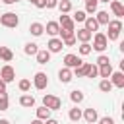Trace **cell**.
<instances>
[{
	"mask_svg": "<svg viewBox=\"0 0 124 124\" xmlns=\"http://www.w3.org/2000/svg\"><path fill=\"white\" fill-rule=\"evenodd\" d=\"M91 39H93V45H91V48H93V50H97V52L107 50V46H108V39H107V35H105V33L95 31V35H93Z\"/></svg>",
	"mask_w": 124,
	"mask_h": 124,
	"instance_id": "cell-1",
	"label": "cell"
},
{
	"mask_svg": "<svg viewBox=\"0 0 124 124\" xmlns=\"http://www.w3.org/2000/svg\"><path fill=\"white\" fill-rule=\"evenodd\" d=\"M107 27H108L107 39H108V41H116L118 35H120V31H122V21H120V19H110V21L107 23Z\"/></svg>",
	"mask_w": 124,
	"mask_h": 124,
	"instance_id": "cell-2",
	"label": "cell"
},
{
	"mask_svg": "<svg viewBox=\"0 0 124 124\" xmlns=\"http://www.w3.org/2000/svg\"><path fill=\"white\" fill-rule=\"evenodd\" d=\"M43 105H45L46 108H50V110H60V108H62V99L56 97V95L46 93V95L43 97Z\"/></svg>",
	"mask_w": 124,
	"mask_h": 124,
	"instance_id": "cell-3",
	"label": "cell"
},
{
	"mask_svg": "<svg viewBox=\"0 0 124 124\" xmlns=\"http://www.w3.org/2000/svg\"><path fill=\"white\" fill-rule=\"evenodd\" d=\"M0 23H2L4 27H8V29H14V27L19 25V17H17L14 12H6V14L0 16Z\"/></svg>",
	"mask_w": 124,
	"mask_h": 124,
	"instance_id": "cell-4",
	"label": "cell"
},
{
	"mask_svg": "<svg viewBox=\"0 0 124 124\" xmlns=\"http://www.w3.org/2000/svg\"><path fill=\"white\" fill-rule=\"evenodd\" d=\"M60 41H62L64 46H74V45L78 43L76 31H64V29H60Z\"/></svg>",
	"mask_w": 124,
	"mask_h": 124,
	"instance_id": "cell-5",
	"label": "cell"
},
{
	"mask_svg": "<svg viewBox=\"0 0 124 124\" xmlns=\"http://www.w3.org/2000/svg\"><path fill=\"white\" fill-rule=\"evenodd\" d=\"M33 85H35V89H39V91L46 89V85H48L46 74H45V72H37V74L33 76Z\"/></svg>",
	"mask_w": 124,
	"mask_h": 124,
	"instance_id": "cell-6",
	"label": "cell"
},
{
	"mask_svg": "<svg viewBox=\"0 0 124 124\" xmlns=\"http://www.w3.org/2000/svg\"><path fill=\"white\" fill-rule=\"evenodd\" d=\"M81 64H83V60H81V56H78V54H66V56H64V66L70 68V70H74V68H78V66H81Z\"/></svg>",
	"mask_w": 124,
	"mask_h": 124,
	"instance_id": "cell-7",
	"label": "cell"
},
{
	"mask_svg": "<svg viewBox=\"0 0 124 124\" xmlns=\"http://www.w3.org/2000/svg\"><path fill=\"white\" fill-rule=\"evenodd\" d=\"M0 79H4L6 83H12V81L16 79V70H14L10 64L2 66V70H0Z\"/></svg>",
	"mask_w": 124,
	"mask_h": 124,
	"instance_id": "cell-8",
	"label": "cell"
},
{
	"mask_svg": "<svg viewBox=\"0 0 124 124\" xmlns=\"http://www.w3.org/2000/svg\"><path fill=\"white\" fill-rule=\"evenodd\" d=\"M58 25H60V29H64V31H74V29H76V23H74V19H72L70 16H66V14H62V16H60V21H58Z\"/></svg>",
	"mask_w": 124,
	"mask_h": 124,
	"instance_id": "cell-9",
	"label": "cell"
},
{
	"mask_svg": "<svg viewBox=\"0 0 124 124\" xmlns=\"http://www.w3.org/2000/svg\"><path fill=\"white\" fill-rule=\"evenodd\" d=\"M64 48V45H62V41L58 39V37H50V41L46 43V50L52 54V52H60Z\"/></svg>",
	"mask_w": 124,
	"mask_h": 124,
	"instance_id": "cell-10",
	"label": "cell"
},
{
	"mask_svg": "<svg viewBox=\"0 0 124 124\" xmlns=\"http://www.w3.org/2000/svg\"><path fill=\"white\" fill-rule=\"evenodd\" d=\"M81 118H85V122L87 124H95L97 120H99V114H97V108H85L83 112H81Z\"/></svg>",
	"mask_w": 124,
	"mask_h": 124,
	"instance_id": "cell-11",
	"label": "cell"
},
{
	"mask_svg": "<svg viewBox=\"0 0 124 124\" xmlns=\"http://www.w3.org/2000/svg\"><path fill=\"white\" fill-rule=\"evenodd\" d=\"M108 79H110L112 87H124V74H122V70L120 72H112Z\"/></svg>",
	"mask_w": 124,
	"mask_h": 124,
	"instance_id": "cell-12",
	"label": "cell"
},
{
	"mask_svg": "<svg viewBox=\"0 0 124 124\" xmlns=\"http://www.w3.org/2000/svg\"><path fill=\"white\" fill-rule=\"evenodd\" d=\"M108 4H110V10H112V14L116 16V19H120V17L124 16V6H122V2H118V0H110Z\"/></svg>",
	"mask_w": 124,
	"mask_h": 124,
	"instance_id": "cell-13",
	"label": "cell"
},
{
	"mask_svg": "<svg viewBox=\"0 0 124 124\" xmlns=\"http://www.w3.org/2000/svg\"><path fill=\"white\" fill-rule=\"evenodd\" d=\"M58 79L62 81V83H70L72 79H74V74H72V70L70 68H60V72H58Z\"/></svg>",
	"mask_w": 124,
	"mask_h": 124,
	"instance_id": "cell-14",
	"label": "cell"
},
{
	"mask_svg": "<svg viewBox=\"0 0 124 124\" xmlns=\"http://www.w3.org/2000/svg\"><path fill=\"white\" fill-rule=\"evenodd\" d=\"M91 37H93V33H91V31H87L85 27L78 29V33H76V39H78L79 43H89V41H91Z\"/></svg>",
	"mask_w": 124,
	"mask_h": 124,
	"instance_id": "cell-15",
	"label": "cell"
},
{
	"mask_svg": "<svg viewBox=\"0 0 124 124\" xmlns=\"http://www.w3.org/2000/svg\"><path fill=\"white\" fill-rule=\"evenodd\" d=\"M35 58H37V64H46V62H50V52L46 48H39Z\"/></svg>",
	"mask_w": 124,
	"mask_h": 124,
	"instance_id": "cell-16",
	"label": "cell"
},
{
	"mask_svg": "<svg viewBox=\"0 0 124 124\" xmlns=\"http://www.w3.org/2000/svg\"><path fill=\"white\" fill-rule=\"evenodd\" d=\"M45 31H46L50 37H58V35H60V25H58V21H48L46 27H45Z\"/></svg>",
	"mask_w": 124,
	"mask_h": 124,
	"instance_id": "cell-17",
	"label": "cell"
},
{
	"mask_svg": "<svg viewBox=\"0 0 124 124\" xmlns=\"http://www.w3.org/2000/svg\"><path fill=\"white\" fill-rule=\"evenodd\" d=\"M83 23H85V29H87V31H91V33H93V31H99V23H97L95 16H87Z\"/></svg>",
	"mask_w": 124,
	"mask_h": 124,
	"instance_id": "cell-18",
	"label": "cell"
},
{
	"mask_svg": "<svg viewBox=\"0 0 124 124\" xmlns=\"http://www.w3.org/2000/svg\"><path fill=\"white\" fill-rule=\"evenodd\" d=\"M95 14H97V16H95V19H97V23H99V25H107V23L110 21L108 12H105V10H97Z\"/></svg>",
	"mask_w": 124,
	"mask_h": 124,
	"instance_id": "cell-19",
	"label": "cell"
},
{
	"mask_svg": "<svg viewBox=\"0 0 124 124\" xmlns=\"http://www.w3.org/2000/svg\"><path fill=\"white\" fill-rule=\"evenodd\" d=\"M29 31H31V35H33V37H41V35L45 33V25H43V23H39V21H35V23H31V25H29Z\"/></svg>",
	"mask_w": 124,
	"mask_h": 124,
	"instance_id": "cell-20",
	"label": "cell"
},
{
	"mask_svg": "<svg viewBox=\"0 0 124 124\" xmlns=\"http://www.w3.org/2000/svg\"><path fill=\"white\" fill-rule=\"evenodd\" d=\"M83 99H85L83 91H79V89H74V91H70V101H72L74 105H79V103H83Z\"/></svg>",
	"mask_w": 124,
	"mask_h": 124,
	"instance_id": "cell-21",
	"label": "cell"
},
{
	"mask_svg": "<svg viewBox=\"0 0 124 124\" xmlns=\"http://www.w3.org/2000/svg\"><path fill=\"white\" fill-rule=\"evenodd\" d=\"M19 105H21V107H25V108H31V107H35V97L25 93V95H21V97H19Z\"/></svg>",
	"mask_w": 124,
	"mask_h": 124,
	"instance_id": "cell-22",
	"label": "cell"
},
{
	"mask_svg": "<svg viewBox=\"0 0 124 124\" xmlns=\"http://www.w3.org/2000/svg\"><path fill=\"white\" fill-rule=\"evenodd\" d=\"M87 70H89V62H83L81 66L74 68V72H72V74H74L76 78H85V76H87Z\"/></svg>",
	"mask_w": 124,
	"mask_h": 124,
	"instance_id": "cell-23",
	"label": "cell"
},
{
	"mask_svg": "<svg viewBox=\"0 0 124 124\" xmlns=\"http://www.w3.org/2000/svg\"><path fill=\"white\" fill-rule=\"evenodd\" d=\"M0 60H4V62H12V60H14V52H12L8 46H0Z\"/></svg>",
	"mask_w": 124,
	"mask_h": 124,
	"instance_id": "cell-24",
	"label": "cell"
},
{
	"mask_svg": "<svg viewBox=\"0 0 124 124\" xmlns=\"http://www.w3.org/2000/svg\"><path fill=\"white\" fill-rule=\"evenodd\" d=\"M35 112H37V118H39V120H46V118H50V112H52V110L43 105V107H39Z\"/></svg>",
	"mask_w": 124,
	"mask_h": 124,
	"instance_id": "cell-25",
	"label": "cell"
},
{
	"mask_svg": "<svg viewBox=\"0 0 124 124\" xmlns=\"http://www.w3.org/2000/svg\"><path fill=\"white\" fill-rule=\"evenodd\" d=\"M97 6H99V0H85V10H83V12L93 16V14L97 12Z\"/></svg>",
	"mask_w": 124,
	"mask_h": 124,
	"instance_id": "cell-26",
	"label": "cell"
},
{
	"mask_svg": "<svg viewBox=\"0 0 124 124\" xmlns=\"http://www.w3.org/2000/svg\"><path fill=\"white\" fill-rule=\"evenodd\" d=\"M68 118H70L72 122H79V120H81V108H78V107L70 108V112H68Z\"/></svg>",
	"mask_w": 124,
	"mask_h": 124,
	"instance_id": "cell-27",
	"label": "cell"
},
{
	"mask_svg": "<svg viewBox=\"0 0 124 124\" xmlns=\"http://www.w3.org/2000/svg\"><path fill=\"white\" fill-rule=\"evenodd\" d=\"M37 50H39V45H37V43H27V45L23 46V52L29 54V56H35Z\"/></svg>",
	"mask_w": 124,
	"mask_h": 124,
	"instance_id": "cell-28",
	"label": "cell"
},
{
	"mask_svg": "<svg viewBox=\"0 0 124 124\" xmlns=\"http://www.w3.org/2000/svg\"><path fill=\"white\" fill-rule=\"evenodd\" d=\"M110 74H112V66H110V64H105V66H99V76H101V78H105V79H108V78H110Z\"/></svg>",
	"mask_w": 124,
	"mask_h": 124,
	"instance_id": "cell-29",
	"label": "cell"
},
{
	"mask_svg": "<svg viewBox=\"0 0 124 124\" xmlns=\"http://www.w3.org/2000/svg\"><path fill=\"white\" fill-rule=\"evenodd\" d=\"M99 91H103V93H110L112 91V83H110V79H101L99 81Z\"/></svg>",
	"mask_w": 124,
	"mask_h": 124,
	"instance_id": "cell-30",
	"label": "cell"
},
{
	"mask_svg": "<svg viewBox=\"0 0 124 124\" xmlns=\"http://www.w3.org/2000/svg\"><path fill=\"white\" fill-rule=\"evenodd\" d=\"M56 8H58V10L62 12V14H68V12L72 10V2H70V0H60Z\"/></svg>",
	"mask_w": 124,
	"mask_h": 124,
	"instance_id": "cell-31",
	"label": "cell"
},
{
	"mask_svg": "<svg viewBox=\"0 0 124 124\" xmlns=\"http://www.w3.org/2000/svg\"><path fill=\"white\" fill-rule=\"evenodd\" d=\"M78 50H79V56H87V54H91V50H93V48H91V45H89V43H81Z\"/></svg>",
	"mask_w": 124,
	"mask_h": 124,
	"instance_id": "cell-32",
	"label": "cell"
},
{
	"mask_svg": "<svg viewBox=\"0 0 124 124\" xmlns=\"http://www.w3.org/2000/svg\"><path fill=\"white\" fill-rule=\"evenodd\" d=\"M85 17H87V14H85L83 10H78V12L74 14V17H72V19H74V23H78V21H79V23H83V21H85Z\"/></svg>",
	"mask_w": 124,
	"mask_h": 124,
	"instance_id": "cell-33",
	"label": "cell"
},
{
	"mask_svg": "<svg viewBox=\"0 0 124 124\" xmlns=\"http://www.w3.org/2000/svg\"><path fill=\"white\" fill-rule=\"evenodd\" d=\"M10 101H8V93H0V110H8Z\"/></svg>",
	"mask_w": 124,
	"mask_h": 124,
	"instance_id": "cell-34",
	"label": "cell"
},
{
	"mask_svg": "<svg viewBox=\"0 0 124 124\" xmlns=\"http://www.w3.org/2000/svg\"><path fill=\"white\" fill-rule=\"evenodd\" d=\"M97 76H99V66L97 64H89V70H87L85 78H97Z\"/></svg>",
	"mask_w": 124,
	"mask_h": 124,
	"instance_id": "cell-35",
	"label": "cell"
},
{
	"mask_svg": "<svg viewBox=\"0 0 124 124\" xmlns=\"http://www.w3.org/2000/svg\"><path fill=\"white\" fill-rule=\"evenodd\" d=\"M17 87H19V91H23V93H27V91L31 89V81H29V79H19V83H17Z\"/></svg>",
	"mask_w": 124,
	"mask_h": 124,
	"instance_id": "cell-36",
	"label": "cell"
},
{
	"mask_svg": "<svg viewBox=\"0 0 124 124\" xmlns=\"http://www.w3.org/2000/svg\"><path fill=\"white\" fill-rule=\"evenodd\" d=\"M105 64H110L108 56H107V54H99V58H97V66H105Z\"/></svg>",
	"mask_w": 124,
	"mask_h": 124,
	"instance_id": "cell-37",
	"label": "cell"
},
{
	"mask_svg": "<svg viewBox=\"0 0 124 124\" xmlns=\"http://www.w3.org/2000/svg\"><path fill=\"white\" fill-rule=\"evenodd\" d=\"M97 122H99V124H114V120H112L110 116H103V118H99Z\"/></svg>",
	"mask_w": 124,
	"mask_h": 124,
	"instance_id": "cell-38",
	"label": "cell"
},
{
	"mask_svg": "<svg viewBox=\"0 0 124 124\" xmlns=\"http://www.w3.org/2000/svg\"><path fill=\"white\" fill-rule=\"evenodd\" d=\"M33 6H37L39 10H43V8L46 6V0H35V2H33Z\"/></svg>",
	"mask_w": 124,
	"mask_h": 124,
	"instance_id": "cell-39",
	"label": "cell"
},
{
	"mask_svg": "<svg viewBox=\"0 0 124 124\" xmlns=\"http://www.w3.org/2000/svg\"><path fill=\"white\" fill-rule=\"evenodd\" d=\"M56 6H58V0H46V6H45V8L52 10V8H56Z\"/></svg>",
	"mask_w": 124,
	"mask_h": 124,
	"instance_id": "cell-40",
	"label": "cell"
},
{
	"mask_svg": "<svg viewBox=\"0 0 124 124\" xmlns=\"http://www.w3.org/2000/svg\"><path fill=\"white\" fill-rule=\"evenodd\" d=\"M6 85H8V83H6L4 79H0V93H8V89H6Z\"/></svg>",
	"mask_w": 124,
	"mask_h": 124,
	"instance_id": "cell-41",
	"label": "cell"
},
{
	"mask_svg": "<svg viewBox=\"0 0 124 124\" xmlns=\"http://www.w3.org/2000/svg\"><path fill=\"white\" fill-rule=\"evenodd\" d=\"M43 124H58V120H54V118H46Z\"/></svg>",
	"mask_w": 124,
	"mask_h": 124,
	"instance_id": "cell-42",
	"label": "cell"
},
{
	"mask_svg": "<svg viewBox=\"0 0 124 124\" xmlns=\"http://www.w3.org/2000/svg\"><path fill=\"white\" fill-rule=\"evenodd\" d=\"M45 120H39V118H35V120H31V124H43Z\"/></svg>",
	"mask_w": 124,
	"mask_h": 124,
	"instance_id": "cell-43",
	"label": "cell"
},
{
	"mask_svg": "<svg viewBox=\"0 0 124 124\" xmlns=\"http://www.w3.org/2000/svg\"><path fill=\"white\" fill-rule=\"evenodd\" d=\"M0 124H10V120L8 118H0Z\"/></svg>",
	"mask_w": 124,
	"mask_h": 124,
	"instance_id": "cell-44",
	"label": "cell"
},
{
	"mask_svg": "<svg viewBox=\"0 0 124 124\" xmlns=\"http://www.w3.org/2000/svg\"><path fill=\"white\" fill-rule=\"evenodd\" d=\"M4 4H14V0H2Z\"/></svg>",
	"mask_w": 124,
	"mask_h": 124,
	"instance_id": "cell-45",
	"label": "cell"
},
{
	"mask_svg": "<svg viewBox=\"0 0 124 124\" xmlns=\"http://www.w3.org/2000/svg\"><path fill=\"white\" fill-rule=\"evenodd\" d=\"M99 2H107V4H108V2H110V0H99Z\"/></svg>",
	"mask_w": 124,
	"mask_h": 124,
	"instance_id": "cell-46",
	"label": "cell"
},
{
	"mask_svg": "<svg viewBox=\"0 0 124 124\" xmlns=\"http://www.w3.org/2000/svg\"><path fill=\"white\" fill-rule=\"evenodd\" d=\"M29 2H31V4H33V2H35V0H29Z\"/></svg>",
	"mask_w": 124,
	"mask_h": 124,
	"instance_id": "cell-47",
	"label": "cell"
},
{
	"mask_svg": "<svg viewBox=\"0 0 124 124\" xmlns=\"http://www.w3.org/2000/svg\"><path fill=\"white\" fill-rule=\"evenodd\" d=\"M14 2H19V0H14Z\"/></svg>",
	"mask_w": 124,
	"mask_h": 124,
	"instance_id": "cell-48",
	"label": "cell"
},
{
	"mask_svg": "<svg viewBox=\"0 0 124 124\" xmlns=\"http://www.w3.org/2000/svg\"><path fill=\"white\" fill-rule=\"evenodd\" d=\"M0 2H2V0H0Z\"/></svg>",
	"mask_w": 124,
	"mask_h": 124,
	"instance_id": "cell-49",
	"label": "cell"
}]
</instances>
